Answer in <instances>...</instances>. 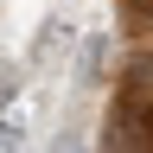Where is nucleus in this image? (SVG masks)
I'll list each match as a JSON object with an SVG mask.
<instances>
[{"label":"nucleus","mask_w":153,"mask_h":153,"mask_svg":"<svg viewBox=\"0 0 153 153\" xmlns=\"http://www.w3.org/2000/svg\"><path fill=\"white\" fill-rule=\"evenodd\" d=\"M121 102L140 108V115H153V57H140V64L121 76Z\"/></svg>","instance_id":"f03ea898"},{"label":"nucleus","mask_w":153,"mask_h":153,"mask_svg":"<svg viewBox=\"0 0 153 153\" xmlns=\"http://www.w3.org/2000/svg\"><path fill=\"white\" fill-rule=\"evenodd\" d=\"M13 140H19V128L7 121V115H0V153H13Z\"/></svg>","instance_id":"20e7f679"},{"label":"nucleus","mask_w":153,"mask_h":153,"mask_svg":"<svg viewBox=\"0 0 153 153\" xmlns=\"http://www.w3.org/2000/svg\"><path fill=\"white\" fill-rule=\"evenodd\" d=\"M13 89H19V70L0 57V115H7V102H13Z\"/></svg>","instance_id":"7ed1b4c3"},{"label":"nucleus","mask_w":153,"mask_h":153,"mask_svg":"<svg viewBox=\"0 0 153 153\" xmlns=\"http://www.w3.org/2000/svg\"><path fill=\"white\" fill-rule=\"evenodd\" d=\"M102 153H153V115L128 108L121 96H115V108H108V128H102Z\"/></svg>","instance_id":"f257e3e1"}]
</instances>
